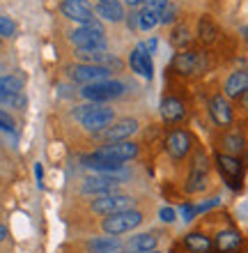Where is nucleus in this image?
Instances as JSON below:
<instances>
[{
  "instance_id": "nucleus-1",
  "label": "nucleus",
  "mask_w": 248,
  "mask_h": 253,
  "mask_svg": "<svg viewBox=\"0 0 248 253\" xmlns=\"http://www.w3.org/2000/svg\"><path fill=\"white\" fill-rule=\"evenodd\" d=\"M74 118L81 122L90 131H101L113 122V108L99 106V104H87V106H78L74 111Z\"/></svg>"
},
{
  "instance_id": "nucleus-2",
  "label": "nucleus",
  "mask_w": 248,
  "mask_h": 253,
  "mask_svg": "<svg viewBox=\"0 0 248 253\" xmlns=\"http://www.w3.org/2000/svg\"><path fill=\"white\" fill-rule=\"evenodd\" d=\"M141 221H142L141 212H136V210H124V212L106 216L104 223H101V228H104V233H108V235H122V233H129V230L138 228Z\"/></svg>"
},
{
  "instance_id": "nucleus-3",
  "label": "nucleus",
  "mask_w": 248,
  "mask_h": 253,
  "mask_svg": "<svg viewBox=\"0 0 248 253\" xmlns=\"http://www.w3.org/2000/svg\"><path fill=\"white\" fill-rule=\"evenodd\" d=\"M71 42L76 48H106V37H104V28L99 23H85V26L76 28L71 33Z\"/></svg>"
},
{
  "instance_id": "nucleus-4",
  "label": "nucleus",
  "mask_w": 248,
  "mask_h": 253,
  "mask_svg": "<svg viewBox=\"0 0 248 253\" xmlns=\"http://www.w3.org/2000/svg\"><path fill=\"white\" fill-rule=\"evenodd\" d=\"M124 92V85H122L120 81H99V83H90V85H83L81 94L85 99L90 101H108V99H115V97H120Z\"/></svg>"
},
{
  "instance_id": "nucleus-5",
  "label": "nucleus",
  "mask_w": 248,
  "mask_h": 253,
  "mask_svg": "<svg viewBox=\"0 0 248 253\" xmlns=\"http://www.w3.org/2000/svg\"><path fill=\"white\" fill-rule=\"evenodd\" d=\"M131 205H134V198L122 196V193H106V196H97V200H92V210L97 214H104V216L131 210Z\"/></svg>"
},
{
  "instance_id": "nucleus-6",
  "label": "nucleus",
  "mask_w": 248,
  "mask_h": 253,
  "mask_svg": "<svg viewBox=\"0 0 248 253\" xmlns=\"http://www.w3.org/2000/svg\"><path fill=\"white\" fill-rule=\"evenodd\" d=\"M173 67L179 74H200L207 67V58L200 51H184V53L175 55Z\"/></svg>"
},
{
  "instance_id": "nucleus-7",
  "label": "nucleus",
  "mask_w": 248,
  "mask_h": 253,
  "mask_svg": "<svg viewBox=\"0 0 248 253\" xmlns=\"http://www.w3.org/2000/svg\"><path fill=\"white\" fill-rule=\"evenodd\" d=\"M71 79L81 85H90V83H99V81L110 79V69L101 65H78L71 69Z\"/></svg>"
},
{
  "instance_id": "nucleus-8",
  "label": "nucleus",
  "mask_w": 248,
  "mask_h": 253,
  "mask_svg": "<svg viewBox=\"0 0 248 253\" xmlns=\"http://www.w3.org/2000/svg\"><path fill=\"white\" fill-rule=\"evenodd\" d=\"M101 157H106L110 161H117V164H124V161L138 157V145L131 143V140H120V143H110V145L97 150Z\"/></svg>"
},
{
  "instance_id": "nucleus-9",
  "label": "nucleus",
  "mask_w": 248,
  "mask_h": 253,
  "mask_svg": "<svg viewBox=\"0 0 248 253\" xmlns=\"http://www.w3.org/2000/svg\"><path fill=\"white\" fill-rule=\"evenodd\" d=\"M60 9H62V14H65L67 19L78 21L81 26L92 23L94 21V9L90 7L87 0H65V2L60 5Z\"/></svg>"
},
{
  "instance_id": "nucleus-10",
  "label": "nucleus",
  "mask_w": 248,
  "mask_h": 253,
  "mask_svg": "<svg viewBox=\"0 0 248 253\" xmlns=\"http://www.w3.org/2000/svg\"><path fill=\"white\" fill-rule=\"evenodd\" d=\"M136 129H138V122L134 118H127V120L115 122L113 126L108 125L106 129H101V138L108 143H120V140H127L131 133H136Z\"/></svg>"
},
{
  "instance_id": "nucleus-11",
  "label": "nucleus",
  "mask_w": 248,
  "mask_h": 253,
  "mask_svg": "<svg viewBox=\"0 0 248 253\" xmlns=\"http://www.w3.org/2000/svg\"><path fill=\"white\" fill-rule=\"evenodd\" d=\"M120 180L110 173L97 175V177H87L85 184H83V193H94V196H106V193H113L117 189Z\"/></svg>"
},
{
  "instance_id": "nucleus-12",
  "label": "nucleus",
  "mask_w": 248,
  "mask_h": 253,
  "mask_svg": "<svg viewBox=\"0 0 248 253\" xmlns=\"http://www.w3.org/2000/svg\"><path fill=\"white\" fill-rule=\"evenodd\" d=\"M76 58L85 65H101V67H120V60L106 53V48H76Z\"/></svg>"
},
{
  "instance_id": "nucleus-13",
  "label": "nucleus",
  "mask_w": 248,
  "mask_h": 253,
  "mask_svg": "<svg viewBox=\"0 0 248 253\" xmlns=\"http://www.w3.org/2000/svg\"><path fill=\"white\" fill-rule=\"evenodd\" d=\"M216 164H218V170L228 180L230 187H237L239 180H242V161L237 159V157H232V154H218Z\"/></svg>"
},
{
  "instance_id": "nucleus-14",
  "label": "nucleus",
  "mask_w": 248,
  "mask_h": 253,
  "mask_svg": "<svg viewBox=\"0 0 248 253\" xmlns=\"http://www.w3.org/2000/svg\"><path fill=\"white\" fill-rule=\"evenodd\" d=\"M207 157L198 152L193 159V168H191V177H188V191H202L207 187Z\"/></svg>"
},
{
  "instance_id": "nucleus-15",
  "label": "nucleus",
  "mask_w": 248,
  "mask_h": 253,
  "mask_svg": "<svg viewBox=\"0 0 248 253\" xmlns=\"http://www.w3.org/2000/svg\"><path fill=\"white\" fill-rule=\"evenodd\" d=\"M188 147H191V138H188L186 131H181V129H175V131L168 133V138H166V150L170 152V157H173V159H181V157L188 152Z\"/></svg>"
},
{
  "instance_id": "nucleus-16",
  "label": "nucleus",
  "mask_w": 248,
  "mask_h": 253,
  "mask_svg": "<svg viewBox=\"0 0 248 253\" xmlns=\"http://www.w3.org/2000/svg\"><path fill=\"white\" fill-rule=\"evenodd\" d=\"M129 65H131V69H134L136 74H141L145 79H152V72H154V69H152V55L147 53L145 44L134 48V53L129 58Z\"/></svg>"
},
{
  "instance_id": "nucleus-17",
  "label": "nucleus",
  "mask_w": 248,
  "mask_h": 253,
  "mask_svg": "<svg viewBox=\"0 0 248 253\" xmlns=\"http://www.w3.org/2000/svg\"><path fill=\"white\" fill-rule=\"evenodd\" d=\"M209 113H212L216 125H221V126L232 122V108H230V104L223 97H214V99L209 101Z\"/></svg>"
},
{
  "instance_id": "nucleus-18",
  "label": "nucleus",
  "mask_w": 248,
  "mask_h": 253,
  "mask_svg": "<svg viewBox=\"0 0 248 253\" xmlns=\"http://www.w3.org/2000/svg\"><path fill=\"white\" fill-rule=\"evenodd\" d=\"M242 247V235L237 230H221L216 235V249L218 253H235Z\"/></svg>"
},
{
  "instance_id": "nucleus-19",
  "label": "nucleus",
  "mask_w": 248,
  "mask_h": 253,
  "mask_svg": "<svg viewBox=\"0 0 248 253\" xmlns=\"http://www.w3.org/2000/svg\"><path fill=\"white\" fill-rule=\"evenodd\" d=\"M23 90V81L19 76H0V104H7V101L21 94Z\"/></svg>"
},
{
  "instance_id": "nucleus-20",
  "label": "nucleus",
  "mask_w": 248,
  "mask_h": 253,
  "mask_svg": "<svg viewBox=\"0 0 248 253\" xmlns=\"http://www.w3.org/2000/svg\"><path fill=\"white\" fill-rule=\"evenodd\" d=\"M184 104H181L177 97H168V99H163L161 104V115L166 122H179L184 120Z\"/></svg>"
},
{
  "instance_id": "nucleus-21",
  "label": "nucleus",
  "mask_w": 248,
  "mask_h": 253,
  "mask_svg": "<svg viewBox=\"0 0 248 253\" xmlns=\"http://www.w3.org/2000/svg\"><path fill=\"white\" fill-rule=\"evenodd\" d=\"M83 161H85V166H87V168H94V170H101V173H117V170L122 168V164L106 159V157H101L99 152L87 154V157H85Z\"/></svg>"
},
{
  "instance_id": "nucleus-22",
  "label": "nucleus",
  "mask_w": 248,
  "mask_h": 253,
  "mask_svg": "<svg viewBox=\"0 0 248 253\" xmlns=\"http://www.w3.org/2000/svg\"><path fill=\"white\" fill-rule=\"evenodd\" d=\"M248 90V72H235L225 81V94L228 97H242Z\"/></svg>"
},
{
  "instance_id": "nucleus-23",
  "label": "nucleus",
  "mask_w": 248,
  "mask_h": 253,
  "mask_svg": "<svg viewBox=\"0 0 248 253\" xmlns=\"http://www.w3.org/2000/svg\"><path fill=\"white\" fill-rule=\"evenodd\" d=\"M94 14L101 16V19H106V21H122L124 19V9H122L120 2H99L97 9H94Z\"/></svg>"
},
{
  "instance_id": "nucleus-24",
  "label": "nucleus",
  "mask_w": 248,
  "mask_h": 253,
  "mask_svg": "<svg viewBox=\"0 0 248 253\" xmlns=\"http://www.w3.org/2000/svg\"><path fill=\"white\" fill-rule=\"evenodd\" d=\"M184 244H186L188 251H193V253H209L212 251V242H209V237H205V235H200V233L186 235Z\"/></svg>"
},
{
  "instance_id": "nucleus-25",
  "label": "nucleus",
  "mask_w": 248,
  "mask_h": 253,
  "mask_svg": "<svg viewBox=\"0 0 248 253\" xmlns=\"http://www.w3.org/2000/svg\"><path fill=\"white\" fill-rule=\"evenodd\" d=\"M156 247V237L154 235H138V237H134L131 240V244H129V249L136 253H147V251H154Z\"/></svg>"
},
{
  "instance_id": "nucleus-26",
  "label": "nucleus",
  "mask_w": 248,
  "mask_h": 253,
  "mask_svg": "<svg viewBox=\"0 0 248 253\" xmlns=\"http://www.w3.org/2000/svg\"><path fill=\"white\" fill-rule=\"evenodd\" d=\"M223 147L228 150L232 157L235 154H239L244 150V138H242V133L239 131H230V133H225L223 136Z\"/></svg>"
},
{
  "instance_id": "nucleus-27",
  "label": "nucleus",
  "mask_w": 248,
  "mask_h": 253,
  "mask_svg": "<svg viewBox=\"0 0 248 253\" xmlns=\"http://www.w3.org/2000/svg\"><path fill=\"white\" fill-rule=\"evenodd\" d=\"M90 249L94 253H115L120 251V242L117 240H108V237H99V240H92L90 242Z\"/></svg>"
},
{
  "instance_id": "nucleus-28",
  "label": "nucleus",
  "mask_w": 248,
  "mask_h": 253,
  "mask_svg": "<svg viewBox=\"0 0 248 253\" xmlns=\"http://www.w3.org/2000/svg\"><path fill=\"white\" fill-rule=\"evenodd\" d=\"M198 35H200V40L205 42V44H214V40H216V26L207 19V16H202L200 23H198Z\"/></svg>"
},
{
  "instance_id": "nucleus-29",
  "label": "nucleus",
  "mask_w": 248,
  "mask_h": 253,
  "mask_svg": "<svg viewBox=\"0 0 248 253\" xmlns=\"http://www.w3.org/2000/svg\"><path fill=\"white\" fill-rule=\"evenodd\" d=\"M136 16H138V28H141V30H152V28L159 23V14L149 12V9H141Z\"/></svg>"
},
{
  "instance_id": "nucleus-30",
  "label": "nucleus",
  "mask_w": 248,
  "mask_h": 253,
  "mask_svg": "<svg viewBox=\"0 0 248 253\" xmlns=\"http://www.w3.org/2000/svg\"><path fill=\"white\" fill-rule=\"evenodd\" d=\"M173 42L177 44V46H186V44H191V35H188L186 26H179L177 30L173 33Z\"/></svg>"
},
{
  "instance_id": "nucleus-31",
  "label": "nucleus",
  "mask_w": 248,
  "mask_h": 253,
  "mask_svg": "<svg viewBox=\"0 0 248 253\" xmlns=\"http://www.w3.org/2000/svg\"><path fill=\"white\" fill-rule=\"evenodd\" d=\"M16 33V26H14L12 19H7V16H0V37H12Z\"/></svg>"
},
{
  "instance_id": "nucleus-32",
  "label": "nucleus",
  "mask_w": 248,
  "mask_h": 253,
  "mask_svg": "<svg viewBox=\"0 0 248 253\" xmlns=\"http://www.w3.org/2000/svg\"><path fill=\"white\" fill-rule=\"evenodd\" d=\"M175 14H177V7L170 5V2H166V7L159 12V21H161V23H170V21L175 19Z\"/></svg>"
},
{
  "instance_id": "nucleus-33",
  "label": "nucleus",
  "mask_w": 248,
  "mask_h": 253,
  "mask_svg": "<svg viewBox=\"0 0 248 253\" xmlns=\"http://www.w3.org/2000/svg\"><path fill=\"white\" fill-rule=\"evenodd\" d=\"M168 0H142V9H149V12H161L163 7H166Z\"/></svg>"
},
{
  "instance_id": "nucleus-34",
  "label": "nucleus",
  "mask_w": 248,
  "mask_h": 253,
  "mask_svg": "<svg viewBox=\"0 0 248 253\" xmlns=\"http://www.w3.org/2000/svg\"><path fill=\"white\" fill-rule=\"evenodd\" d=\"M0 129H2V131H14L12 115H7L5 111H0Z\"/></svg>"
},
{
  "instance_id": "nucleus-35",
  "label": "nucleus",
  "mask_w": 248,
  "mask_h": 253,
  "mask_svg": "<svg viewBox=\"0 0 248 253\" xmlns=\"http://www.w3.org/2000/svg\"><path fill=\"white\" fill-rule=\"evenodd\" d=\"M181 214H184V221H193V216H195V207L184 205V207H181Z\"/></svg>"
},
{
  "instance_id": "nucleus-36",
  "label": "nucleus",
  "mask_w": 248,
  "mask_h": 253,
  "mask_svg": "<svg viewBox=\"0 0 248 253\" xmlns=\"http://www.w3.org/2000/svg\"><path fill=\"white\" fill-rule=\"evenodd\" d=\"M161 219L166 221V223L175 221V210H170V207H163V210H161Z\"/></svg>"
},
{
  "instance_id": "nucleus-37",
  "label": "nucleus",
  "mask_w": 248,
  "mask_h": 253,
  "mask_svg": "<svg viewBox=\"0 0 248 253\" xmlns=\"http://www.w3.org/2000/svg\"><path fill=\"white\" fill-rule=\"evenodd\" d=\"M145 48H147V53L152 55L156 51V40H149V42H145Z\"/></svg>"
},
{
  "instance_id": "nucleus-38",
  "label": "nucleus",
  "mask_w": 248,
  "mask_h": 253,
  "mask_svg": "<svg viewBox=\"0 0 248 253\" xmlns=\"http://www.w3.org/2000/svg\"><path fill=\"white\" fill-rule=\"evenodd\" d=\"M35 175H37V182H39V187H41V175H44V170H41V166H39V164L35 166Z\"/></svg>"
},
{
  "instance_id": "nucleus-39",
  "label": "nucleus",
  "mask_w": 248,
  "mask_h": 253,
  "mask_svg": "<svg viewBox=\"0 0 248 253\" xmlns=\"http://www.w3.org/2000/svg\"><path fill=\"white\" fill-rule=\"evenodd\" d=\"M124 5H131V7H138V5H142V0H122Z\"/></svg>"
},
{
  "instance_id": "nucleus-40",
  "label": "nucleus",
  "mask_w": 248,
  "mask_h": 253,
  "mask_svg": "<svg viewBox=\"0 0 248 253\" xmlns=\"http://www.w3.org/2000/svg\"><path fill=\"white\" fill-rule=\"evenodd\" d=\"M242 104H244V106H246V108H248V90H246V92H244V94H242Z\"/></svg>"
},
{
  "instance_id": "nucleus-41",
  "label": "nucleus",
  "mask_w": 248,
  "mask_h": 253,
  "mask_svg": "<svg viewBox=\"0 0 248 253\" xmlns=\"http://www.w3.org/2000/svg\"><path fill=\"white\" fill-rule=\"evenodd\" d=\"M5 237H7V230H5V226H0V242L5 240Z\"/></svg>"
},
{
  "instance_id": "nucleus-42",
  "label": "nucleus",
  "mask_w": 248,
  "mask_h": 253,
  "mask_svg": "<svg viewBox=\"0 0 248 253\" xmlns=\"http://www.w3.org/2000/svg\"><path fill=\"white\" fill-rule=\"evenodd\" d=\"M99 2H120V0H99Z\"/></svg>"
},
{
  "instance_id": "nucleus-43",
  "label": "nucleus",
  "mask_w": 248,
  "mask_h": 253,
  "mask_svg": "<svg viewBox=\"0 0 248 253\" xmlns=\"http://www.w3.org/2000/svg\"><path fill=\"white\" fill-rule=\"evenodd\" d=\"M147 253H159V251H147Z\"/></svg>"
},
{
  "instance_id": "nucleus-44",
  "label": "nucleus",
  "mask_w": 248,
  "mask_h": 253,
  "mask_svg": "<svg viewBox=\"0 0 248 253\" xmlns=\"http://www.w3.org/2000/svg\"><path fill=\"white\" fill-rule=\"evenodd\" d=\"M0 42H2V37H0Z\"/></svg>"
},
{
  "instance_id": "nucleus-45",
  "label": "nucleus",
  "mask_w": 248,
  "mask_h": 253,
  "mask_svg": "<svg viewBox=\"0 0 248 253\" xmlns=\"http://www.w3.org/2000/svg\"><path fill=\"white\" fill-rule=\"evenodd\" d=\"M115 253H120V251H115Z\"/></svg>"
}]
</instances>
